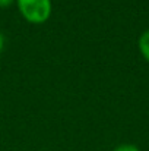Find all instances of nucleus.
<instances>
[{
	"instance_id": "nucleus-5",
	"label": "nucleus",
	"mask_w": 149,
	"mask_h": 151,
	"mask_svg": "<svg viewBox=\"0 0 149 151\" xmlns=\"http://www.w3.org/2000/svg\"><path fill=\"white\" fill-rule=\"evenodd\" d=\"M3 47H4V37H3V34L0 32V53L3 50Z\"/></svg>"
},
{
	"instance_id": "nucleus-4",
	"label": "nucleus",
	"mask_w": 149,
	"mask_h": 151,
	"mask_svg": "<svg viewBox=\"0 0 149 151\" xmlns=\"http://www.w3.org/2000/svg\"><path fill=\"white\" fill-rule=\"evenodd\" d=\"M15 0H0V9H4V7H9Z\"/></svg>"
},
{
	"instance_id": "nucleus-2",
	"label": "nucleus",
	"mask_w": 149,
	"mask_h": 151,
	"mask_svg": "<svg viewBox=\"0 0 149 151\" xmlns=\"http://www.w3.org/2000/svg\"><path fill=\"white\" fill-rule=\"evenodd\" d=\"M138 47H139L142 57L149 63V28L140 34V37L138 40Z\"/></svg>"
},
{
	"instance_id": "nucleus-3",
	"label": "nucleus",
	"mask_w": 149,
	"mask_h": 151,
	"mask_svg": "<svg viewBox=\"0 0 149 151\" xmlns=\"http://www.w3.org/2000/svg\"><path fill=\"white\" fill-rule=\"evenodd\" d=\"M113 151H140V148L136 147L135 144H120V145L114 147Z\"/></svg>"
},
{
	"instance_id": "nucleus-1",
	"label": "nucleus",
	"mask_w": 149,
	"mask_h": 151,
	"mask_svg": "<svg viewBox=\"0 0 149 151\" xmlns=\"http://www.w3.org/2000/svg\"><path fill=\"white\" fill-rule=\"evenodd\" d=\"M19 13L29 24H44L51 16V0H15Z\"/></svg>"
}]
</instances>
